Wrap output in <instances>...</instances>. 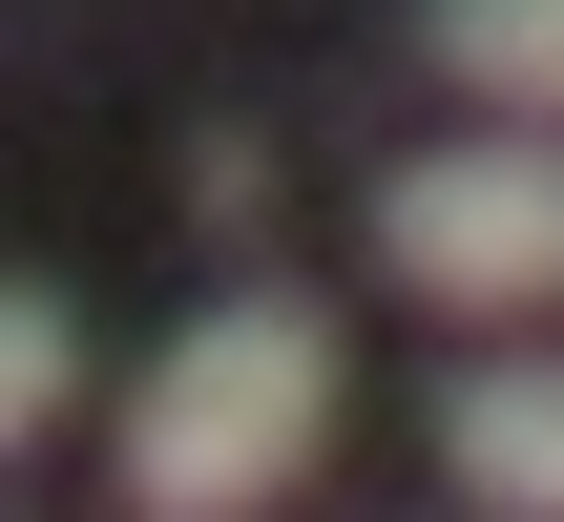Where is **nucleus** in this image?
Here are the masks:
<instances>
[{
  "mask_svg": "<svg viewBox=\"0 0 564 522\" xmlns=\"http://www.w3.org/2000/svg\"><path fill=\"white\" fill-rule=\"evenodd\" d=\"M419 63L481 84L502 126H564V0H419Z\"/></svg>",
  "mask_w": 564,
  "mask_h": 522,
  "instance_id": "4",
  "label": "nucleus"
},
{
  "mask_svg": "<svg viewBox=\"0 0 564 522\" xmlns=\"http://www.w3.org/2000/svg\"><path fill=\"white\" fill-rule=\"evenodd\" d=\"M335 377H356L335 293H293V272L209 293V314L105 398V502L126 522H272L314 460H335Z\"/></svg>",
  "mask_w": 564,
  "mask_h": 522,
  "instance_id": "1",
  "label": "nucleus"
},
{
  "mask_svg": "<svg viewBox=\"0 0 564 522\" xmlns=\"http://www.w3.org/2000/svg\"><path fill=\"white\" fill-rule=\"evenodd\" d=\"M377 272L419 314H564V126H460L377 167Z\"/></svg>",
  "mask_w": 564,
  "mask_h": 522,
  "instance_id": "2",
  "label": "nucleus"
},
{
  "mask_svg": "<svg viewBox=\"0 0 564 522\" xmlns=\"http://www.w3.org/2000/svg\"><path fill=\"white\" fill-rule=\"evenodd\" d=\"M440 481L481 522H564V356H460L440 377Z\"/></svg>",
  "mask_w": 564,
  "mask_h": 522,
  "instance_id": "3",
  "label": "nucleus"
},
{
  "mask_svg": "<svg viewBox=\"0 0 564 522\" xmlns=\"http://www.w3.org/2000/svg\"><path fill=\"white\" fill-rule=\"evenodd\" d=\"M63 398H84V314H63L42 272H0V460H21Z\"/></svg>",
  "mask_w": 564,
  "mask_h": 522,
  "instance_id": "5",
  "label": "nucleus"
}]
</instances>
